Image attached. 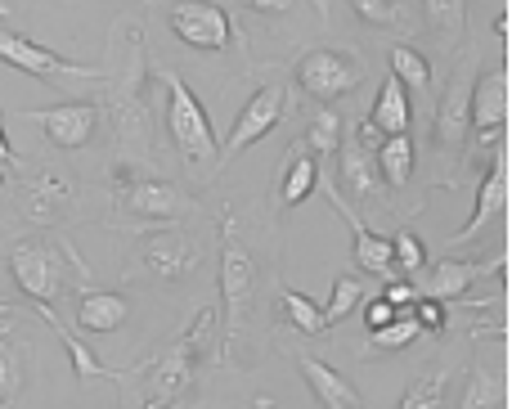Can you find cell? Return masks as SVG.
Here are the masks:
<instances>
[{
  "instance_id": "cell-18",
  "label": "cell",
  "mask_w": 512,
  "mask_h": 409,
  "mask_svg": "<svg viewBox=\"0 0 512 409\" xmlns=\"http://www.w3.org/2000/svg\"><path fill=\"white\" fill-rule=\"evenodd\" d=\"M126 315H131V306H126L122 293H113V288H95V284H77V329L86 333H117L126 324Z\"/></svg>"
},
{
  "instance_id": "cell-5",
  "label": "cell",
  "mask_w": 512,
  "mask_h": 409,
  "mask_svg": "<svg viewBox=\"0 0 512 409\" xmlns=\"http://www.w3.org/2000/svg\"><path fill=\"white\" fill-rule=\"evenodd\" d=\"M113 126L117 140L131 158H144L153 167L149 149V108H144V36H131V63L122 68V77L113 81Z\"/></svg>"
},
{
  "instance_id": "cell-9",
  "label": "cell",
  "mask_w": 512,
  "mask_h": 409,
  "mask_svg": "<svg viewBox=\"0 0 512 409\" xmlns=\"http://www.w3.org/2000/svg\"><path fill=\"white\" fill-rule=\"evenodd\" d=\"M135 261H140V270H149L153 279H162V284H180V279H189L203 266V252L180 230H149V234H140Z\"/></svg>"
},
{
  "instance_id": "cell-7",
  "label": "cell",
  "mask_w": 512,
  "mask_h": 409,
  "mask_svg": "<svg viewBox=\"0 0 512 409\" xmlns=\"http://www.w3.org/2000/svg\"><path fill=\"white\" fill-rule=\"evenodd\" d=\"M360 81H364L360 54H346V50H306V54H301V63H297V86L306 90L310 99H319V104L351 95Z\"/></svg>"
},
{
  "instance_id": "cell-4",
  "label": "cell",
  "mask_w": 512,
  "mask_h": 409,
  "mask_svg": "<svg viewBox=\"0 0 512 409\" xmlns=\"http://www.w3.org/2000/svg\"><path fill=\"white\" fill-rule=\"evenodd\" d=\"M68 261L77 266L72 248H59L50 239H18L9 248V275L32 306H54V297L63 293V279H68Z\"/></svg>"
},
{
  "instance_id": "cell-23",
  "label": "cell",
  "mask_w": 512,
  "mask_h": 409,
  "mask_svg": "<svg viewBox=\"0 0 512 409\" xmlns=\"http://www.w3.org/2000/svg\"><path fill=\"white\" fill-rule=\"evenodd\" d=\"M351 9H355V14H360L369 27H378V32H400V36L423 32L409 0H351Z\"/></svg>"
},
{
  "instance_id": "cell-2",
  "label": "cell",
  "mask_w": 512,
  "mask_h": 409,
  "mask_svg": "<svg viewBox=\"0 0 512 409\" xmlns=\"http://www.w3.org/2000/svg\"><path fill=\"white\" fill-rule=\"evenodd\" d=\"M221 297H225V338H221V360H234L248 329V311L256 297V257L243 239L239 212L225 207L221 212Z\"/></svg>"
},
{
  "instance_id": "cell-42",
  "label": "cell",
  "mask_w": 512,
  "mask_h": 409,
  "mask_svg": "<svg viewBox=\"0 0 512 409\" xmlns=\"http://www.w3.org/2000/svg\"><path fill=\"white\" fill-rule=\"evenodd\" d=\"M495 36H499V41H508V14L495 18Z\"/></svg>"
},
{
  "instance_id": "cell-17",
  "label": "cell",
  "mask_w": 512,
  "mask_h": 409,
  "mask_svg": "<svg viewBox=\"0 0 512 409\" xmlns=\"http://www.w3.org/2000/svg\"><path fill=\"white\" fill-rule=\"evenodd\" d=\"M504 207H508V158H504V149H499V158L490 162L486 180H481V189H477V207H472L468 225H463L459 234H450V243L454 248H459V243H472L495 216H504Z\"/></svg>"
},
{
  "instance_id": "cell-38",
  "label": "cell",
  "mask_w": 512,
  "mask_h": 409,
  "mask_svg": "<svg viewBox=\"0 0 512 409\" xmlns=\"http://www.w3.org/2000/svg\"><path fill=\"white\" fill-rule=\"evenodd\" d=\"M382 302H387L391 311H409V306L418 302V288L409 284V279H387V293H382Z\"/></svg>"
},
{
  "instance_id": "cell-6",
  "label": "cell",
  "mask_w": 512,
  "mask_h": 409,
  "mask_svg": "<svg viewBox=\"0 0 512 409\" xmlns=\"http://www.w3.org/2000/svg\"><path fill=\"white\" fill-rule=\"evenodd\" d=\"M113 203L131 216H149V221H176L194 207V198L180 185L162 176H140V171H117L113 176Z\"/></svg>"
},
{
  "instance_id": "cell-12",
  "label": "cell",
  "mask_w": 512,
  "mask_h": 409,
  "mask_svg": "<svg viewBox=\"0 0 512 409\" xmlns=\"http://www.w3.org/2000/svg\"><path fill=\"white\" fill-rule=\"evenodd\" d=\"M378 126L373 122H360V131L346 135L342 144H337V171H342V185L351 189L355 198H378L382 194V176H378Z\"/></svg>"
},
{
  "instance_id": "cell-45",
  "label": "cell",
  "mask_w": 512,
  "mask_h": 409,
  "mask_svg": "<svg viewBox=\"0 0 512 409\" xmlns=\"http://www.w3.org/2000/svg\"><path fill=\"white\" fill-rule=\"evenodd\" d=\"M9 14V0H0V18H5Z\"/></svg>"
},
{
  "instance_id": "cell-1",
  "label": "cell",
  "mask_w": 512,
  "mask_h": 409,
  "mask_svg": "<svg viewBox=\"0 0 512 409\" xmlns=\"http://www.w3.org/2000/svg\"><path fill=\"white\" fill-rule=\"evenodd\" d=\"M216 320H221V311L203 306V311L194 315V324H189L176 342H167L149 365L135 369V374H144V409H176L185 401L198 378V365H203V356H207V338L216 333Z\"/></svg>"
},
{
  "instance_id": "cell-3",
  "label": "cell",
  "mask_w": 512,
  "mask_h": 409,
  "mask_svg": "<svg viewBox=\"0 0 512 409\" xmlns=\"http://www.w3.org/2000/svg\"><path fill=\"white\" fill-rule=\"evenodd\" d=\"M158 77V86L167 90V131L171 140H176L180 158L189 162V167L198 171V176H216V131H212V117H207V108L198 104V95L185 86V77L171 68H158L153 72Z\"/></svg>"
},
{
  "instance_id": "cell-39",
  "label": "cell",
  "mask_w": 512,
  "mask_h": 409,
  "mask_svg": "<svg viewBox=\"0 0 512 409\" xmlns=\"http://www.w3.org/2000/svg\"><path fill=\"white\" fill-rule=\"evenodd\" d=\"M396 315H405V311H391V306L382 302V297H378V302H369V306H364V324H369V333L387 329V324L396 320Z\"/></svg>"
},
{
  "instance_id": "cell-8",
  "label": "cell",
  "mask_w": 512,
  "mask_h": 409,
  "mask_svg": "<svg viewBox=\"0 0 512 409\" xmlns=\"http://www.w3.org/2000/svg\"><path fill=\"white\" fill-rule=\"evenodd\" d=\"M0 63H9V68L18 72H32V77L41 81H104L108 72L104 68H90V63H72V59H59L54 50H45V45L27 41V36L9 32V27H0Z\"/></svg>"
},
{
  "instance_id": "cell-31",
  "label": "cell",
  "mask_w": 512,
  "mask_h": 409,
  "mask_svg": "<svg viewBox=\"0 0 512 409\" xmlns=\"http://www.w3.org/2000/svg\"><path fill=\"white\" fill-rule=\"evenodd\" d=\"M360 297H364V279H355V275L337 279L333 297H328V306H324V324H328V329H333V324H342V320H351L355 306H360Z\"/></svg>"
},
{
  "instance_id": "cell-19",
  "label": "cell",
  "mask_w": 512,
  "mask_h": 409,
  "mask_svg": "<svg viewBox=\"0 0 512 409\" xmlns=\"http://www.w3.org/2000/svg\"><path fill=\"white\" fill-rule=\"evenodd\" d=\"M490 270H504V257L499 261H454V257H445V261H436V270L423 279V293L418 297L450 302V297H463L481 275H490Z\"/></svg>"
},
{
  "instance_id": "cell-30",
  "label": "cell",
  "mask_w": 512,
  "mask_h": 409,
  "mask_svg": "<svg viewBox=\"0 0 512 409\" xmlns=\"http://www.w3.org/2000/svg\"><path fill=\"white\" fill-rule=\"evenodd\" d=\"M427 27L441 36H459L468 27V0H423Z\"/></svg>"
},
{
  "instance_id": "cell-27",
  "label": "cell",
  "mask_w": 512,
  "mask_h": 409,
  "mask_svg": "<svg viewBox=\"0 0 512 409\" xmlns=\"http://www.w3.org/2000/svg\"><path fill=\"white\" fill-rule=\"evenodd\" d=\"M319 185V162L306 158V153H297V158L288 162V171H283V185H279V207H297L306 203L310 194H315Z\"/></svg>"
},
{
  "instance_id": "cell-26",
  "label": "cell",
  "mask_w": 512,
  "mask_h": 409,
  "mask_svg": "<svg viewBox=\"0 0 512 409\" xmlns=\"http://www.w3.org/2000/svg\"><path fill=\"white\" fill-rule=\"evenodd\" d=\"M387 63H391V77H396L405 90H414V95H423V90L432 86V63H427L414 45H391Z\"/></svg>"
},
{
  "instance_id": "cell-44",
  "label": "cell",
  "mask_w": 512,
  "mask_h": 409,
  "mask_svg": "<svg viewBox=\"0 0 512 409\" xmlns=\"http://www.w3.org/2000/svg\"><path fill=\"white\" fill-rule=\"evenodd\" d=\"M0 315H18V311H14V306H9V302H0Z\"/></svg>"
},
{
  "instance_id": "cell-32",
  "label": "cell",
  "mask_w": 512,
  "mask_h": 409,
  "mask_svg": "<svg viewBox=\"0 0 512 409\" xmlns=\"http://www.w3.org/2000/svg\"><path fill=\"white\" fill-rule=\"evenodd\" d=\"M400 409H445V374L441 369L414 378V383L405 387V396H400Z\"/></svg>"
},
{
  "instance_id": "cell-33",
  "label": "cell",
  "mask_w": 512,
  "mask_h": 409,
  "mask_svg": "<svg viewBox=\"0 0 512 409\" xmlns=\"http://www.w3.org/2000/svg\"><path fill=\"white\" fill-rule=\"evenodd\" d=\"M418 333H423V329H418V320H414V306H409V311H405V315H396V320H391L387 329H378V333H373V338H369V347H373V351H405L409 342L418 338Z\"/></svg>"
},
{
  "instance_id": "cell-34",
  "label": "cell",
  "mask_w": 512,
  "mask_h": 409,
  "mask_svg": "<svg viewBox=\"0 0 512 409\" xmlns=\"http://www.w3.org/2000/svg\"><path fill=\"white\" fill-rule=\"evenodd\" d=\"M306 144L319 153V158L337 153V144H342V117H337L333 108H319L315 122H310V131H306Z\"/></svg>"
},
{
  "instance_id": "cell-10",
  "label": "cell",
  "mask_w": 512,
  "mask_h": 409,
  "mask_svg": "<svg viewBox=\"0 0 512 409\" xmlns=\"http://www.w3.org/2000/svg\"><path fill=\"white\" fill-rule=\"evenodd\" d=\"M99 117H104L99 104H90V99H68V104H54V108H27L23 122L41 126V135L54 149H86L99 131Z\"/></svg>"
},
{
  "instance_id": "cell-14",
  "label": "cell",
  "mask_w": 512,
  "mask_h": 409,
  "mask_svg": "<svg viewBox=\"0 0 512 409\" xmlns=\"http://www.w3.org/2000/svg\"><path fill=\"white\" fill-rule=\"evenodd\" d=\"M328 194V203L337 207V216H342L346 225H351V252H355V266L364 270V275H378V279H400L396 275V261H391V239H382V234H373L369 225L360 221V212H355L351 203H346L342 194H337L333 185H328L324 176H319V185Z\"/></svg>"
},
{
  "instance_id": "cell-36",
  "label": "cell",
  "mask_w": 512,
  "mask_h": 409,
  "mask_svg": "<svg viewBox=\"0 0 512 409\" xmlns=\"http://www.w3.org/2000/svg\"><path fill=\"white\" fill-rule=\"evenodd\" d=\"M18 387H23V360L18 351L0 338V405H14L18 401Z\"/></svg>"
},
{
  "instance_id": "cell-13",
  "label": "cell",
  "mask_w": 512,
  "mask_h": 409,
  "mask_svg": "<svg viewBox=\"0 0 512 409\" xmlns=\"http://www.w3.org/2000/svg\"><path fill=\"white\" fill-rule=\"evenodd\" d=\"M283 99H288V90L283 86H261L256 95L243 104V113L234 117V131H230V140L221 144V153H216V162H230V158H239L248 144L256 140H265V135L279 126V117H283Z\"/></svg>"
},
{
  "instance_id": "cell-15",
  "label": "cell",
  "mask_w": 512,
  "mask_h": 409,
  "mask_svg": "<svg viewBox=\"0 0 512 409\" xmlns=\"http://www.w3.org/2000/svg\"><path fill=\"white\" fill-rule=\"evenodd\" d=\"M68 203H72V180H63L59 171H50V167L32 171V176L23 180V189H18V207H23V216L32 225L63 221Z\"/></svg>"
},
{
  "instance_id": "cell-46",
  "label": "cell",
  "mask_w": 512,
  "mask_h": 409,
  "mask_svg": "<svg viewBox=\"0 0 512 409\" xmlns=\"http://www.w3.org/2000/svg\"><path fill=\"white\" fill-rule=\"evenodd\" d=\"M5 329H9V320H5V324H0V338H5Z\"/></svg>"
},
{
  "instance_id": "cell-40",
  "label": "cell",
  "mask_w": 512,
  "mask_h": 409,
  "mask_svg": "<svg viewBox=\"0 0 512 409\" xmlns=\"http://www.w3.org/2000/svg\"><path fill=\"white\" fill-rule=\"evenodd\" d=\"M248 9H256V14H288L292 0H243Z\"/></svg>"
},
{
  "instance_id": "cell-43",
  "label": "cell",
  "mask_w": 512,
  "mask_h": 409,
  "mask_svg": "<svg viewBox=\"0 0 512 409\" xmlns=\"http://www.w3.org/2000/svg\"><path fill=\"white\" fill-rule=\"evenodd\" d=\"M310 5L319 9V23H324V18H328V0H310Z\"/></svg>"
},
{
  "instance_id": "cell-20",
  "label": "cell",
  "mask_w": 512,
  "mask_h": 409,
  "mask_svg": "<svg viewBox=\"0 0 512 409\" xmlns=\"http://www.w3.org/2000/svg\"><path fill=\"white\" fill-rule=\"evenodd\" d=\"M297 369H301L306 387L315 392V401L324 405V409H364L360 392H355V383L337 374L333 365H324V360H315V356H306V351H301V356H297Z\"/></svg>"
},
{
  "instance_id": "cell-22",
  "label": "cell",
  "mask_w": 512,
  "mask_h": 409,
  "mask_svg": "<svg viewBox=\"0 0 512 409\" xmlns=\"http://www.w3.org/2000/svg\"><path fill=\"white\" fill-rule=\"evenodd\" d=\"M369 122L378 126V135H409L414 108H409V90L400 86L396 77H387V81L378 86V99H373Z\"/></svg>"
},
{
  "instance_id": "cell-28",
  "label": "cell",
  "mask_w": 512,
  "mask_h": 409,
  "mask_svg": "<svg viewBox=\"0 0 512 409\" xmlns=\"http://www.w3.org/2000/svg\"><path fill=\"white\" fill-rule=\"evenodd\" d=\"M459 409H504V383H499L486 365H472Z\"/></svg>"
},
{
  "instance_id": "cell-41",
  "label": "cell",
  "mask_w": 512,
  "mask_h": 409,
  "mask_svg": "<svg viewBox=\"0 0 512 409\" xmlns=\"http://www.w3.org/2000/svg\"><path fill=\"white\" fill-rule=\"evenodd\" d=\"M0 167H18L14 149H9V140H5V126H0Z\"/></svg>"
},
{
  "instance_id": "cell-35",
  "label": "cell",
  "mask_w": 512,
  "mask_h": 409,
  "mask_svg": "<svg viewBox=\"0 0 512 409\" xmlns=\"http://www.w3.org/2000/svg\"><path fill=\"white\" fill-rule=\"evenodd\" d=\"M391 261H396V275H418L427 266V252H423V239L414 230H400L391 239Z\"/></svg>"
},
{
  "instance_id": "cell-25",
  "label": "cell",
  "mask_w": 512,
  "mask_h": 409,
  "mask_svg": "<svg viewBox=\"0 0 512 409\" xmlns=\"http://www.w3.org/2000/svg\"><path fill=\"white\" fill-rule=\"evenodd\" d=\"M373 158H378L382 185H391V189L409 185V176H414V140H409V135H387Z\"/></svg>"
},
{
  "instance_id": "cell-24",
  "label": "cell",
  "mask_w": 512,
  "mask_h": 409,
  "mask_svg": "<svg viewBox=\"0 0 512 409\" xmlns=\"http://www.w3.org/2000/svg\"><path fill=\"white\" fill-rule=\"evenodd\" d=\"M36 315H41V320L50 324V329L63 338V347H68V356H72V374H77V383H90V378H122V374H117V369H108L104 360H95V356H90V347H86V342H77V338H72V333H68V324H63L59 315H54V306H36Z\"/></svg>"
},
{
  "instance_id": "cell-16",
  "label": "cell",
  "mask_w": 512,
  "mask_h": 409,
  "mask_svg": "<svg viewBox=\"0 0 512 409\" xmlns=\"http://www.w3.org/2000/svg\"><path fill=\"white\" fill-rule=\"evenodd\" d=\"M468 131H472V54L459 59L450 86H445L441 108H436V135H441L445 149H459Z\"/></svg>"
},
{
  "instance_id": "cell-21",
  "label": "cell",
  "mask_w": 512,
  "mask_h": 409,
  "mask_svg": "<svg viewBox=\"0 0 512 409\" xmlns=\"http://www.w3.org/2000/svg\"><path fill=\"white\" fill-rule=\"evenodd\" d=\"M472 126L477 131H504L508 126V68L504 63L472 81Z\"/></svg>"
},
{
  "instance_id": "cell-37",
  "label": "cell",
  "mask_w": 512,
  "mask_h": 409,
  "mask_svg": "<svg viewBox=\"0 0 512 409\" xmlns=\"http://www.w3.org/2000/svg\"><path fill=\"white\" fill-rule=\"evenodd\" d=\"M414 320H418V329H427V333H445V306L432 302V297H418Z\"/></svg>"
},
{
  "instance_id": "cell-29",
  "label": "cell",
  "mask_w": 512,
  "mask_h": 409,
  "mask_svg": "<svg viewBox=\"0 0 512 409\" xmlns=\"http://www.w3.org/2000/svg\"><path fill=\"white\" fill-rule=\"evenodd\" d=\"M279 311H283V320H288L292 329H301V333H324L328 329L324 311H319L306 293H297V288H283L279 293Z\"/></svg>"
},
{
  "instance_id": "cell-11",
  "label": "cell",
  "mask_w": 512,
  "mask_h": 409,
  "mask_svg": "<svg viewBox=\"0 0 512 409\" xmlns=\"http://www.w3.org/2000/svg\"><path fill=\"white\" fill-rule=\"evenodd\" d=\"M171 32L194 50H225L234 41V23L216 0H176L171 5Z\"/></svg>"
}]
</instances>
